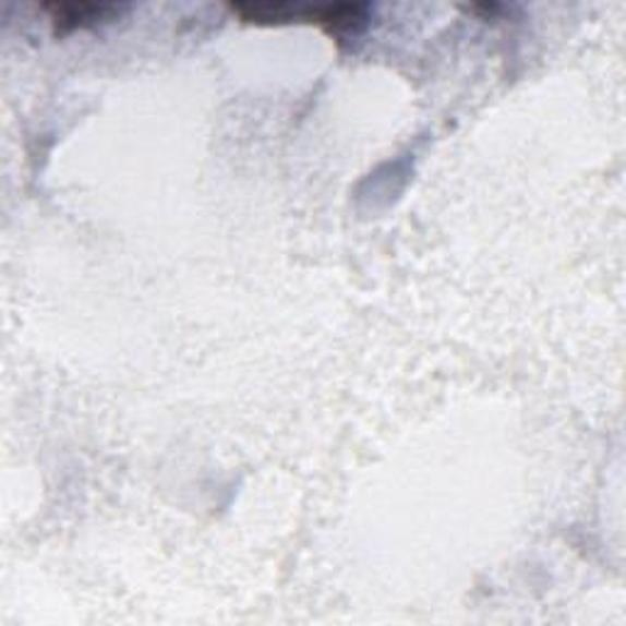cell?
<instances>
[{
  "label": "cell",
  "mask_w": 626,
  "mask_h": 626,
  "mask_svg": "<svg viewBox=\"0 0 626 626\" xmlns=\"http://www.w3.org/2000/svg\"><path fill=\"white\" fill-rule=\"evenodd\" d=\"M301 17L316 20L323 27L328 29L333 37H358L365 29L370 20V8L360 3L348 5H326V8H313L301 10Z\"/></svg>",
  "instance_id": "1"
},
{
  "label": "cell",
  "mask_w": 626,
  "mask_h": 626,
  "mask_svg": "<svg viewBox=\"0 0 626 626\" xmlns=\"http://www.w3.org/2000/svg\"><path fill=\"white\" fill-rule=\"evenodd\" d=\"M49 15L57 35H67L76 27L96 25L100 20H108L113 13H118L116 5H94V3H74V5H47Z\"/></svg>",
  "instance_id": "2"
}]
</instances>
